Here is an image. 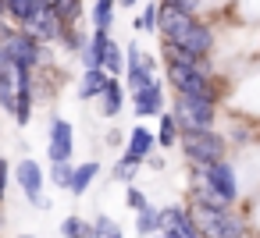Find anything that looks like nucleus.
Segmentation results:
<instances>
[{
  "label": "nucleus",
  "instance_id": "1",
  "mask_svg": "<svg viewBox=\"0 0 260 238\" xmlns=\"http://www.w3.org/2000/svg\"><path fill=\"white\" fill-rule=\"evenodd\" d=\"M0 107L18 125H29L32 117V71L22 68L4 47H0Z\"/></svg>",
  "mask_w": 260,
  "mask_h": 238
},
{
  "label": "nucleus",
  "instance_id": "2",
  "mask_svg": "<svg viewBox=\"0 0 260 238\" xmlns=\"http://www.w3.org/2000/svg\"><path fill=\"white\" fill-rule=\"evenodd\" d=\"M192 217H196V227H200L203 238H242V234H246V224H242L235 213L221 210V206L196 203Z\"/></svg>",
  "mask_w": 260,
  "mask_h": 238
},
{
  "label": "nucleus",
  "instance_id": "3",
  "mask_svg": "<svg viewBox=\"0 0 260 238\" xmlns=\"http://www.w3.org/2000/svg\"><path fill=\"white\" fill-rule=\"evenodd\" d=\"M0 47H4L22 68H29V71H36L40 64H47V50H43V43L40 39H32L22 25L18 29H11V25H0Z\"/></svg>",
  "mask_w": 260,
  "mask_h": 238
},
{
  "label": "nucleus",
  "instance_id": "4",
  "mask_svg": "<svg viewBox=\"0 0 260 238\" xmlns=\"http://www.w3.org/2000/svg\"><path fill=\"white\" fill-rule=\"evenodd\" d=\"M214 110H217V103L207 100V96H189V93H178L175 96V121H178L182 132L214 128Z\"/></svg>",
  "mask_w": 260,
  "mask_h": 238
},
{
  "label": "nucleus",
  "instance_id": "5",
  "mask_svg": "<svg viewBox=\"0 0 260 238\" xmlns=\"http://www.w3.org/2000/svg\"><path fill=\"white\" fill-rule=\"evenodd\" d=\"M178 142H182V153H185L196 167L214 164V160L224 156V139H221L214 128H203V132H182Z\"/></svg>",
  "mask_w": 260,
  "mask_h": 238
},
{
  "label": "nucleus",
  "instance_id": "6",
  "mask_svg": "<svg viewBox=\"0 0 260 238\" xmlns=\"http://www.w3.org/2000/svg\"><path fill=\"white\" fill-rule=\"evenodd\" d=\"M168 82L175 93H189V96H207L217 103V89L210 86V75H200L192 68H182V64H168Z\"/></svg>",
  "mask_w": 260,
  "mask_h": 238
},
{
  "label": "nucleus",
  "instance_id": "7",
  "mask_svg": "<svg viewBox=\"0 0 260 238\" xmlns=\"http://www.w3.org/2000/svg\"><path fill=\"white\" fill-rule=\"evenodd\" d=\"M22 29H25V32H29L32 39H40V43H57V39L64 36V29H68V25L61 22V15H57L54 8H47L43 0H40L36 15H32V18H29V22H25Z\"/></svg>",
  "mask_w": 260,
  "mask_h": 238
},
{
  "label": "nucleus",
  "instance_id": "8",
  "mask_svg": "<svg viewBox=\"0 0 260 238\" xmlns=\"http://www.w3.org/2000/svg\"><path fill=\"white\" fill-rule=\"evenodd\" d=\"M196 181H203V185H210L214 192H221L228 203L239 195V181H235V171H232V164L221 156V160H214V164H203L200 171H196Z\"/></svg>",
  "mask_w": 260,
  "mask_h": 238
},
{
  "label": "nucleus",
  "instance_id": "9",
  "mask_svg": "<svg viewBox=\"0 0 260 238\" xmlns=\"http://www.w3.org/2000/svg\"><path fill=\"white\" fill-rule=\"evenodd\" d=\"M125 75H128L132 93L153 82V57H150V54H143V47H139V43H128V50H125Z\"/></svg>",
  "mask_w": 260,
  "mask_h": 238
},
{
  "label": "nucleus",
  "instance_id": "10",
  "mask_svg": "<svg viewBox=\"0 0 260 238\" xmlns=\"http://www.w3.org/2000/svg\"><path fill=\"white\" fill-rule=\"evenodd\" d=\"M178 47H185V50H192V54H200V57H207L210 50H214V32H210V25H203V22H189L185 25V32L178 36Z\"/></svg>",
  "mask_w": 260,
  "mask_h": 238
},
{
  "label": "nucleus",
  "instance_id": "11",
  "mask_svg": "<svg viewBox=\"0 0 260 238\" xmlns=\"http://www.w3.org/2000/svg\"><path fill=\"white\" fill-rule=\"evenodd\" d=\"M164 64H182V68H192L200 75H214L207 57H200V54H192V50H185L178 43H164Z\"/></svg>",
  "mask_w": 260,
  "mask_h": 238
},
{
  "label": "nucleus",
  "instance_id": "12",
  "mask_svg": "<svg viewBox=\"0 0 260 238\" xmlns=\"http://www.w3.org/2000/svg\"><path fill=\"white\" fill-rule=\"evenodd\" d=\"M136 114L139 117H153V114H164V89H160V82L153 78L150 86H143V89H136Z\"/></svg>",
  "mask_w": 260,
  "mask_h": 238
},
{
  "label": "nucleus",
  "instance_id": "13",
  "mask_svg": "<svg viewBox=\"0 0 260 238\" xmlns=\"http://www.w3.org/2000/svg\"><path fill=\"white\" fill-rule=\"evenodd\" d=\"M72 149H75L72 125L57 117V121L50 125V160H54V164H61V160H72Z\"/></svg>",
  "mask_w": 260,
  "mask_h": 238
},
{
  "label": "nucleus",
  "instance_id": "14",
  "mask_svg": "<svg viewBox=\"0 0 260 238\" xmlns=\"http://www.w3.org/2000/svg\"><path fill=\"white\" fill-rule=\"evenodd\" d=\"M15 174H18L22 192H25L32 203H43V171H40V164H36V160H22V164L15 167Z\"/></svg>",
  "mask_w": 260,
  "mask_h": 238
},
{
  "label": "nucleus",
  "instance_id": "15",
  "mask_svg": "<svg viewBox=\"0 0 260 238\" xmlns=\"http://www.w3.org/2000/svg\"><path fill=\"white\" fill-rule=\"evenodd\" d=\"M107 82H111V75L104 68H86L82 71V82H79V96L82 100H96V96H104Z\"/></svg>",
  "mask_w": 260,
  "mask_h": 238
},
{
  "label": "nucleus",
  "instance_id": "16",
  "mask_svg": "<svg viewBox=\"0 0 260 238\" xmlns=\"http://www.w3.org/2000/svg\"><path fill=\"white\" fill-rule=\"evenodd\" d=\"M100 68H104L111 78H118V75L125 71V50H121L114 39H107V47H104V54H100Z\"/></svg>",
  "mask_w": 260,
  "mask_h": 238
},
{
  "label": "nucleus",
  "instance_id": "17",
  "mask_svg": "<svg viewBox=\"0 0 260 238\" xmlns=\"http://www.w3.org/2000/svg\"><path fill=\"white\" fill-rule=\"evenodd\" d=\"M121 107H125V86H121L118 78H111L107 89H104V107H100V110H104V117H114Z\"/></svg>",
  "mask_w": 260,
  "mask_h": 238
},
{
  "label": "nucleus",
  "instance_id": "18",
  "mask_svg": "<svg viewBox=\"0 0 260 238\" xmlns=\"http://www.w3.org/2000/svg\"><path fill=\"white\" fill-rule=\"evenodd\" d=\"M36 8H40V0H4V11L15 25H25L36 15Z\"/></svg>",
  "mask_w": 260,
  "mask_h": 238
},
{
  "label": "nucleus",
  "instance_id": "19",
  "mask_svg": "<svg viewBox=\"0 0 260 238\" xmlns=\"http://www.w3.org/2000/svg\"><path fill=\"white\" fill-rule=\"evenodd\" d=\"M96 171H100V164H96V160H89V164H79V167L72 171V185H68V188H72L75 195H82V192L89 188V181L96 178Z\"/></svg>",
  "mask_w": 260,
  "mask_h": 238
},
{
  "label": "nucleus",
  "instance_id": "20",
  "mask_svg": "<svg viewBox=\"0 0 260 238\" xmlns=\"http://www.w3.org/2000/svg\"><path fill=\"white\" fill-rule=\"evenodd\" d=\"M153 135L146 132V128H132V139H128V153L136 156V160H146L150 156V149H153Z\"/></svg>",
  "mask_w": 260,
  "mask_h": 238
},
{
  "label": "nucleus",
  "instance_id": "21",
  "mask_svg": "<svg viewBox=\"0 0 260 238\" xmlns=\"http://www.w3.org/2000/svg\"><path fill=\"white\" fill-rule=\"evenodd\" d=\"M114 8H118V0H96V4H93V29H100V32H111Z\"/></svg>",
  "mask_w": 260,
  "mask_h": 238
},
{
  "label": "nucleus",
  "instance_id": "22",
  "mask_svg": "<svg viewBox=\"0 0 260 238\" xmlns=\"http://www.w3.org/2000/svg\"><path fill=\"white\" fill-rule=\"evenodd\" d=\"M178 135H182V128H178L175 114H160V132H157V142H160L164 149H171Z\"/></svg>",
  "mask_w": 260,
  "mask_h": 238
},
{
  "label": "nucleus",
  "instance_id": "23",
  "mask_svg": "<svg viewBox=\"0 0 260 238\" xmlns=\"http://www.w3.org/2000/svg\"><path fill=\"white\" fill-rule=\"evenodd\" d=\"M157 227H160V210H153V206L146 203V206L139 210V217H136V231H139V234H153Z\"/></svg>",
  "mask_w": 260,
  "mask_h": 238
},
{
  "label": "nucleus",
  "instance_id": "24",
  "mask_svg": "<svg viewBox=\"0 0 260 238\" xmlns=\"http://www.w3.org/2000/svg\"><path fill=\"white\" fill-rule=\"evenodd\" d=\"M157 15H160V8H157V4H146V8L139 11V18H136V29H139V32H153V29H157Z\"/></svg>",
  "mask_w": 260,
  "mask_h": 238
},
{
  "label": "nucleus",
  "instance_id": "25",
  "mask_svg": "<svg viewBox=\"0 0 260 238\" xmlns=\"http://www.w3.org/2000/svg\"><path fill=\"white\" fill-rule=\"evenodd\" d=\"M86 231H89V224H86L82 217H68V220L61 224V234H64V238H86Z\"/></svg>",
  "mask_w": 260,
  "mask_h": 238
},
{
  "label": "nucleus",
  "instance_id": "26",
  "mask_svg": "<svg viewBox=\"0 0 260 238\" xmlns=\"http://www.w3.org/2000/svg\"><path fill=\"white\" fill-rule=\"evenodd\" d=\"M139 164H143V160H136V156H132V153H125V156H121V160H118V167H114V174H118V178H132V174H136V167H139Z\"/></svg>",
  "mask_w": 260,
  "mask_h": 238
},
{
  "label": "nucleus",
  "instance_id": "27",
  "mask_svg": "<svg viewBox=\"0 0 260 238\" xmlns=\"http://www.w3.org/2000/svg\"><path fill=\"white\" fill-rule=\"evenodd\" d=\"M72 171H75V167H72V160L54 164V185H64V188H68V185H72Z\"/></svg>",
  "mask_w": 260,
  "mask_h": 238
},
{
  "label": "nucleus",
  "instance_id": "28",
  "mask_svg": "<svg viewBox=\"0 0 260 238\" xmlns=\"http://www.w3.org/2000/svg\"><path fill=\"white\" fill-rule=\"evenodd\" d=\"M168 8H178V11H185V15H196L200 11V0H164Z\"/></svg>",
  "mask_w": 260,
  "mask_h": 238
},
{
  "label": "nucleus",
  "instance_id": "29",
  "mask_svg": "<svg viewBox=\"0 0 260 238\" xmlns=\"http://www.w3.org/2000/svg\"><path fill=\"white\" fill-rule=\"evenodd\" d=\"M93 231H96V234H100V238H107V234H111V231H118V227H114V220H111V217H100V220H96V227H93Z\"/></svg>",
  "mask_w": 260,
  "mask_h": 238
},
{
  "label": "nucleus",
  "instance_id": "30",
  "mask_svg": "<svg viewBox=\"0 0 260 238\" xmlns=\"http://www.w3.org/2000/svg\"><path fill=\"white\" fill-rule=\"evenodd\" d=\"M128 206H132V210H143V206H146V195H143L139 188H128Z\"/></svg>",
  "mask_w": 260,
  "mask_h": 238
},
{
  "label": "nucleus",
  "instance_id": "31",
  "mask_svg": "<svg viewBox=\"0 0 260 238\" xmlns=\"http://www.w3.org/2000/svg\"><path fill=\"white\" fill-rule=\"evenodd\" d=\"M4 188H8V164L0 160V199H4Z\"/></svg>",
  "mask_w": 260,
  "mask_h": 238
},
{
  "label": "nucleus",
  "instance_id": "32",
  "mask_svg": "<svg viewBox=\"0 0 260 238\" xmlns=\"http://www.w3.org/2000/svg\"><path fill=\"white\" fill-rule=\"evenodd\" d=\"M153 238H185V234H178L175 227H164V234H153Z\"/></svg>",
  "mask_w": 260,
  "mask_h": 238
},
{
  "label": "nucleus",
  "instance_id": "33",
  "mask_svg": "<svg viewBox=\"0 0 260 238\" xmlns=\"http://www.w3.org/2000/svg\"><path fill=\"white\" fill-rule=\"evenodd\" d=\"M118 4H121V8H132V4H136V0H118Z\"/></svg>",
  "mask_w": 260,
  "mask_h": 238
},
{
  "label": "nucleus",
  "instance_id": "34",
  "mask_svg": "<svg viewBox=\"0 0 260 238\" xmlns=\"http://www.w3.org/2000/svg\"><path fill=\"white\" fill-rule=\"evenodd\" d=\"M107 238H121V231H111V234H107Z\"/></svg>",
  "mask_w": 260,
  "mask_h": 238
},
{
  "label": "nucleus",
  "instance_id": "35",
  "mask_svg": "<svg viewBox=\"0 0 260 238\" xmlns=\"http://www.w3.org/2000/svg\"><path fill=\"white\" fill-rule=\"evenodd\" d=\"M0 15H8V11H4V0H0Z\"/></svg>",
  "mask_w": 260,
  "mask_h": 238
},
{
  "label": "nucleus",
  "instance_id": "36",
  "mask_svg": "<svg viewBox=\"0 0 260 238\" xmlns=\"http://www.w3.org/2000/svg\"><path fill=\"white\" fill-rule=\"evenodd\" d=\"M22 238H32V234H22Z\"/></svg>",
  "mask_w": 260,
  "mask_h": 238
},
{
  "label": "nucleus",
  "instance_id": "37",
  "mask_svg": "<svg viewBox=\"0 0 260 238\" xmlns=\"http://www.w3.org/2000/svg\"><path fill=\"white\" fill-rule=\"evenodd\" d=\"M242 238H249V234H242Z\"/></svg>",
  "mask_w": 260,
  "mask_h": 238
}]
</instances>
